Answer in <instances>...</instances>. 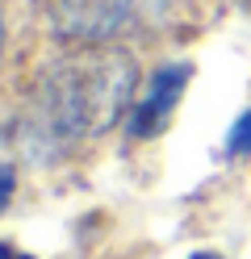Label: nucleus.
Here are the masks:
<instances>
[{
    "label": "nucleus",
    "mask_w": 251,
    "mask_h": 259,
    "mask_svg": "<svg viewBox=\"0 0 251 259\" xmlns=\"http://www.w3.org/2000/svg\"><path fill=\"white\" fill-rule=\"evenodd\" d=\"M189 259H222V255H218V251H193Z\"/></svg>",
    "instance_id": "0eeeda50"
},
{
    "label": "nucleus",
    "mask_w": 251,
    "mask_h": 259,
    "mask_svg": "<svg viewBox=\"0 0 251 259\" xmlns=\"http://www.w3.org/2000/svg\"><path fill=\"white\" fill-rule=\"evenodd\" d=\"M0 55H5V21H0Z\"/></svg>",
    "instance_id": "6e6552de"
},
{
    "label": "nucleus",
    "mask_w": 251,
    "mask_h": 259,
    "mask_svg": "<svg viewBox=\"0 0 251 259\" xmlns=\"http://www.w3.org/2000/svg\"><path fill=\"white\" fill-rule=\"evenodd\" d=\"M189 75L193 67L189 63H163V67L151 75V88L147 96L138 101V109H134L130 117V138H155L167 130V121H172V113L180 105L184 88H189Z\"/></svg>",
    "instance_id": "7ed1b4c3"
},
{
    "label": "nucleus",
    "mask_w": 251,
    "mask_h": 259,
    "mask_svg": "<svg viewBox=\"0 0 251 259\" xmlns=\"http://www.w3.org/2000/svg\"><path fill=\"white\" fill-rule=\"evenodd\" d=\"M226 155H230V159L251 155V109H247L243 117L230 125V134H226Z\"/></svg>",
    "instance_id": "20e7f679"
},
{
    "label": "nucleus",
    "mask_w": 251,
    "mask_h": 259,
    "mask_svg": "<svg viewBox=\"0 0 251 259\" xmlns=\"http://www.w3.org/2000/svg\"><path fill=\"white\" fill-rule=\"evenodd\" d=\"M138 0H55L50 34L63 42H109L134 17Z\"/></svg>",
    "instance_id": "f03ea898"
},
{
    "label": "nucleus",
    "mask_w": 251,
    "mask_h": 259,
    "mask_svg": "<svg viewBox=\"0 0 251 259\" xmlns=\"http://www.w3.org/2000/svg\"><path fill=\"white\" fill-rule=\"evenodd\" d=\"M13 188H17V167H13V163H0V213L9 209Z\"/></svg>",
    "instance_id": "39448f33"
},
{
    "label": "nucleus",
    "mask_w": 251,
    "mask_h": 259,
    "mask_svg": "<svg viewBox=\"0 0 251 259\" xmlns=\"http://www.w3.org/2000/svg\"><path fill=\"white\" fill-rule=\"evenodd\" d=\"M138 88V67L122 46L76 42L59 55L33 88L29 113L21 117V147L50 155L80 138H96L130 109Z\"/></svg>",
    "instance_id": "f257e3e1"
},
{
    "label": "nucleus",
    "mask_w": 251,
    "mask_h": 259,
    "mask_svg": "<svg viewBox=\"0 0 251 259\" xmlns=\"http://www.w3.org/2000/svg\"><path fill=\"white\" fill-rule=\"evenodd\" d=\"M0 259H33V255H25V251L9 247V242H0Z\"/></svg>",
    "instance_id": "423d86ee"
}]
</instances>
